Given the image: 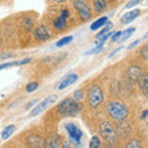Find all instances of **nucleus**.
<instances>
[{
    "mask_svg": "<svg viewBox=\"0 0 148 148\" xmlns=\"http://www.w3.org/2000/svg\"><path fill=\"white\" fill-rule=\"evenodd\" d=\"M106 112L115 121H122V120H125L128 116L130 111L127 109V106L122 103H120V101H110L106 105Z\"/></svg>",
    "mask_w": 148,
    "mask_h": 148,
    "instance_id": "1",
    "label": "nucleus"
},
{
    "mask_svg": "<svg viewBox=\"0 0 148 148\" xmlns=\"http://www.w3.org/2000/svg\"><path fill=\"white\" fill-rule=\"evenodd\" d=\"M82 108H83V105L79 103V101L71 99V98H67L58 104L57 111L61 115H63V116H75L77 114H79Z\"/></svg>",
    "mask_w": 148,
    "mask_h": 148,
    "instance_id": "2",
    "label": "nucleus"
},
{
    "mask_svg": "<svg viewBox=\"0 0 148 148\" xmlns=\"http://www.w3.org/2000/svg\"><path fill=\"white\" fill-rule=\"evenodd\" d=\"M99 132L101 137L104 138V140L108 142L109 146H116L117 142H119V136L116 131H115V128L112 127V125H111L109 121H104L100 123L99 126Z\"/></svg>",
    "mask_w": 148,
    "mask_h": 148,
    "instance_id": "3",
    "label": "nucleus"
},
{
    "mask_svg": "<svg viewBox=\"0 0 148 148\" xmlns=\"http://www.w3.org/2000/svg\"><path fill=\"white\" fill-rule=\"evenodd\" d=\"M88 101H89V105L92 109H98L99 106L103 104L104 94L99 85H92L89 89V92H88Z\"/></svg>",
    "mask_w": 148,
    "mask_h": 148,
    "instance_id": "4",
    "label": "nucleus"
},
{
    "mask_svg": "<svg viewBox=\"0 0 148 148\" xmlns=\"http://www.w3.org/2000/svg\"><path fill=\"white\" fill-rule=\"evenodd\" d=\"M73 5L79 12V16L83 21H88L91 17V10L86 0H73Z\"/></svg>",
    "mask_w": 148,
    "mask_h": 148,
    "instance_id": "5",
    "label": "nucleus"
},
{
    "mask_svg": "<svg viewBox=\"0 0 148 148\" xmlns=\"http://www.w3.org/2000/svg\"><path fill=\"white\" fill-rule=\"evenodd\" d=\"M57 100V96H48V98H46L45 100H42L41 103L36 106V108L31 111V116H37V115H40L41 112H43V111L48 108L51 104H53L54 101Z\"/></svg>",
    "mask_w": 148,
    "mask_h": 148,
    "instance_id": "6",
    "label": "nucleus"
},
{
    "mask_svg": "<svg viewBox=\"0 0 148 148\" xmlns=\"http://www.w3.org/2000/svg\"><path fill=\"white\" fill-rule=\"evenodd\" d=\"M66 130H67V132H68V136L71 140L73 141H75L79 143L80 140H82V136H83V132H82V130L79 127H77L74 123H67L66 125Z\"/></svg>",
    "mask_w": 148,
    "mask_h": 148,
    "instance_id": "7",
    "label": "nucleus"
},
{
    "mask_svg": "<svg viewBox=\"0 0 148 148\" xmlns=\"http://www.w3.org/2000/svg\"><path fill=\"white\" fill-rule=\"evenodd\" d=\"M77 80H78V74H74V73L67 74V75L61 80V83L58 84L57 88H58L59 90H62V89H64V88H67V86H69V85L74 84V83H75Z\"/></svg>",
    "mask_w": 148,
    "mask_h": 148,
    "instance_id": "8",
    "label": "nucleus"
},
{
    "mask_svg": "<svg viewBox=\"0 0 148 148\" xmlns=\"http://www.w3.org/2000/svg\"><path fill=\"white\" fill-rule=\"evenodd\" d=\"M34 35H35V38L37 41H47L51 37L49 32L47 31V29H46L43 25H40L38 27H36Z\"/></svg>",
    "mask_w": 148,
    "mask_h": 148,
    "instance_id": "9",
    "label": "nucleus"
},
{
    "mask_svg": "<svg viewBox=\"0 0 148 148\" xmlns=\"http://www.w3.org/2000/svg\"><path fill=\"white\" fill-rule=\"evenodd\" d=\"M142 74H143V71L138 66H131L127 71V77L132 82H138V79L141 78Z\"/></svg>",
    "mask_w": 148,
    "mask_h": 148,
    "instance_id": "10",
    "label": "nucleus"
},
{
    "mask_svg": "<svg viewBox=\"0 0 148 148\" xmlns=\"http://www.w3.org/2000/svg\"><path fill=\"white\" fill-rule=\"evenodd\" d=\"M141 14V10L140 9H135V10H131V11H128V12H126L125 15H122V17H121V24H130L131 21H133L135 18L140 15Z\"/></svg>",
    "mask_w": 148,
    "mask_h": 148,
    "instance_id": "11",
    "label": "nucleus"
},
{
    "mask_svg": "<svg viewBox=\"0 0 148 148\" xmlns=\"http://www.w3.org/2000/svg\"><path fill=\"white\" fill-rule=\"evenodd\" d=\"M137 83H138V85H140V89L142 90V92L148 99V73L143 72V74L141 75V78L138 79Z\"/></svg>",
    "mask_w": 148,
    "mask_h": 148,
    "instance_id": "12",
    "label": "nucleus"
},
{
    "mask_svg": "<svg viewBox=\"0 0 148 148\" xmlns=\"http://www.w3.org/2000/svg\"><path fill=\"white\" fill-rule=\"evenodd\" d=\"M45 148H63L59 136H52L47 138V141L45 143Z\"/></svg>",
    "mask_w": 148,
    "mask_h": 148,
    "instance_id": "13",
    "label": "nucleus"
},
{
    "mask_svg": "<svg viewBox=\"0 0 148 148\" xmlns=\"http://www.w3.org/2000/svg\"><path fill=\"white\" fill-rule=\"evenodd\" d=\"M53 27L58 31H62L67 27V18H63L62 16H58L56 20L53 21Z\"/></svg>",
    "mask_w": 148,
    "mask_h": 148,
    "instance_id": "14",
    "label": "nucleus"
},
{
    "mask_svg": "<svg viewBox=\"0 0 148 148\" xmlns=\"http://www.w3.org/2000/svg\"><path fill=\"white\" fill-rule=\"evenodd\" d=\"M92 5H94V9L96 12H103L104 10H106V0H92Z\"/></svg>",
    "mask_w": 148,
    "mask_h": 148,
    "instance_id": "15",
    "label": "nucleus"
},
{
    "mask_svg": "<svg viewBox=\"0 0 148 148\" xmlns=\"http://www.w3.org/2000/svg\"><path fill=\"white\" fill-rule=\"evenodd\" d=\"M108 20H109V17H108V16L100 17V18H98V20H96L95 22H92V25L90 26V29H91L92 31L98 30V29H100V27H103L104 25H106V22H108Z\"/></svg>",
    "mask_w": 148,
    "mask_h": 148,
    "instance_id": "16",
    "label": "nucleus"
},
{
    "mask_svg": "<svg viewBox=\"0 0 148 148\" xmlns=\"http://www.w3.org/2000/svg\"><path fill=\"white\" fill-rule=\"evenodd\" d=\"M14 131H15V126H14V125H9V126H6L5 128L3 130L1 138L3 140H8V138H10V136L14 133Z\"/></svg>",
    "mask_w": 148,
    "mask_h": 148,
    "instance_id": "17",
    "label": "nucleus"
},
{
    "mask_svg": "<svg viewBox=\"0 0 148 148\" xmlns=\"http://www.w3.org/2000/svg\"><path fill=\"white\" fill-rule=\"evenodd\" d=\"M112 26H114V25H112V22H110V21H109V22H106L105 27H103V29H101V31L99 32L98 35H96V38L99 40L100 37H103L105 34H108V32H110V30L112 29Z\"/></svg>",
    "mask_w": 148,
    "mask_h": 148,
    "instance_id": "18",
    "label": "nucleus"
},
{
    "mask_svg": "<svg viewBox=\"0 0 148 148\" xmlns=\"http://www.w3.org/2000/svg\"><path fill=\"white\" fill-rule=\"evenodd\" d=\"M72 40H73V36L63 37V38H61L57 43H56V46H57V47H63V46H66V45H69V43H71V42H72Z\"/></svg>",
    "mask_w": 148,
    "mask_h": 148,
    "instance_id": "19",
    "label": "nucleus"
},
{
    "mask_svg": "<svg viewBox=\"0 0 148 148\" xmlns=\"http://www.w3.org/2000/svg\"><path fill=\"white\" fill-rule=\"evenodd\" d=\"M123 148H143L142 145L140 143V141L137 140H130L126 145H125Z\"/></svg>",
    "mask_w": 148,
    "mask_h": 148,
    "instance_id": "20",
    "label": "nucleus"
},
{
    "mask_svg": "<svg viewBox=\"0 0 148 148\" xmlns=\"http://www.w3.org/2000/svg\"><path fill=\"white\" fill-rule=\"evenodd\" d=\"M133 32H135V27H130L128 30H126V31H122V35L123 36H121V38L119 40V42H123L125 40H127L130 36H131Z\"/></svg>",
    "mask_w": 148,
    "mask_h": 148,
    "instance_id": "21",
    "label": "nucleus"
},
{
    "mask_svg": "<svg viewBox=\"0 0 148 148\" xmlns=\"http://www.w3.org/2000/svg\"><path fill=\"white\" fill-rule=\"evenodd\" d=\"M101 143H100V138L98 136H94L91 138V141L89 143V148H100Z\"/></svg>",
    "mask_w": 148,
    "mask_h": 148,
    "instance_id": "22",
    "label": "nucleus"
},
{
    "mask_svg": "<svg viewBox=\"0 0 148 148\" xmlns=\"http://www.w3.org/2000/svg\"><path fill=\"white\" fill-rule=\"evenodd\" d=\"M78 145H79L78 142L73 141V140H69V141L63 142V148H79Z\"/></svg>",
    "mask_w": 148,
    "mask_h": 148,
    "instance_id": "23",
    "label": "nucleus"
},
{
    "mask_svg": "<svg viewBox=\"0 0 148 148\" xmlns=\"http://www.w3.org/2000/svg\"><path fill=\"white\" fill-rule=\"evenodd\" d=\"M140 54H141V57L145 59V61H148V43H146V45L141 48Z\"/></svg>",
    "mask_w": 148,
    "mask_h": 148,
    "instance_id": "24",
    "label": "nucleus"
},
{
    "mask_svg": "<svg viewBox=\"0 0 148 148\" xmlns=\"http://www.w3.org/2000/svg\"><path fill=\"white\" fill-rule=\"evenodd\" d=\"M142 3V0H130V1L125 5V9L126 10H128V9H131V8H135L136 5H138V4H141Z\"/></svg>",
    "mask_w": 148,
    "mask_h": 148,
    "instance_id": "25",
    "label": "nucleus"
},
{
    "mask_svg": "<svg viewBox=\"0 0 148 148\" xmlns=\"http://www.w3.org/2000/svg\"><path fill=\"white\" fill-rule=\"evenodd\" d=\"M103 47H104V45H99L98 43V46H96L95 48H92V49H90V51H88V52H85V54L86 56H89V54H94V53H99L101 49H103Z\"/></svg>",
    "mask_w": 148,
    "mask_h": 148,
    "instance_id": "26",
    "label": "nucleus"
},
{
    "mask_svg": "<svg viewBox=\"0 0 148 148\" xmlns=\"http://www.w3.org/2000/svg\"><path fill=\"white\" fill-rule=\"evenodd\" d=\"M14 66H20V62H9V63L0 64V71H1V69H5V68L14 67Z\"/></svg>",
    "mask_w": 148,
    "mask_h": 148,
    "instance_id": "27",
    "label": "nucleus"
},
{
    "mask_svg": "<svg viewBox=\"0 0 148 148\" xmlns=\"http://www.w3.org/2000/svg\"><path fill=\"white\" fill-rule=\"evenodd\" d=\"M37 88H38V83H36V82L30 83V84H27V86H26V91H29V92L35 91Z\"/></svg>",
    "mask_w": 148,
    "mask_h": 148,
    "instance_id": "28",
    "label": "nucleus"
},
{
    "mask_svg": "<svg viewBox=\"0 0 148 148\" xmlns=\"http://www.w3.org/2000/svg\"><path fill=\"white\" fill-rule=\"evenodd\" d=\"M121 36H122V31H117V32H115V34L112 35L111 40L112 41H119L120 38H121Z\"/></svg>",
    "mask_w": 148,
    "mask_h": 148,
    "instance_id": "29",
    "label": "nucleus"
},
{
    "mask_svg": "<svg viewBox=\"0 0 148 148\" xmlns=\"http://www.w3.org/2000/svg\"><path fill=\"white\" fill-rule=\"evenodd\" d=\"M83 98V91L82 90H75L74 91V100H80Z\"/></svg>",
    "mask_w": 148,
    "mask_h": 148,
    "instance_id": "30",
    "label": "nucleus"
},
{
    "mask_svg": "<svg viewBox=\"0 0 148 148\" xmlns=\"http://www.w3.org/2000/svg\"><path fill=\"white\" fill-rule=\"evenodd\" d=\"M61 16H62L63 18H68V17H69V10H67V9H64V10H62Z\"/></svg>",
    "mask_w": 148,
    "mask_h": 148,
    "instance_id": "31",
    "label": "nucleus"
},
{
    "mask_svg": "<svg viewBox=\"0 0 148 148\" xmlns=\"http://www.w3.org/2000/svg\"><path fill=\"white\" fill-rule=\"evenodd\" d=\"M140 41H141V40H136V41H133L132 43H130V46H128V49H132V48H135L136 46H137L138 43H140Z\"/></svg>",
    "mask_w": 148,
    "mask_h": 148,
    "instance_id": "32",
    "label": "nucleus"
},
{
    "mask_svg": "<svg viewBox=\"0 0 148 148\" xmlns=\"http://www.w3.org/2000/svg\"><path fill=\"white\" fill-rule=\"evenodd\" d=\"M120 51H121V47H119V48H116V49H115V51H112V52H111V53L109 54V58H111V57H114V56H115V54H116L117 52H120Z\"/></svg>",
    "mask_w": 148,
    "mask_h": 148,
    "instance_id": "33",
    "label": "nucleus"
},
{
    "mask_svg": "<svg viewBox=\"0 0 148 148\" xmlns=\"http://www.w3.org/2000/svg\"><path fill=\"white\" fill-rule=\"evenodd\" d=\"M30 61H31V58H24L22 61H20V66H24V64H26V63H30Z\"/></svg>",
    "mask_w": 148,
    "mask_h": 148,
    "instance_id": "34",
    "label": "nucleus"
},
{
    "mask_svg": "<svg viewBox=\"0 0 148 148\" xmlns=\"http://www.w3.org/2000/svg\"><path fill=\"white\" fill-rule=\"evenodd\" d=\"M12 54L10 53H3V56H0V58H9V57H11Z\"/></svg>",
    "mask_w": 148,
    "mask_h": 148,
    "instance_id": "35",
    "label": "nucleus"
},
{
    "mask_svg": "<svg viewBox=\"0 0 148 148\" xmlns=\"http://www.w3.org/2000/svg\"><path fill=\"white\" fill-rule=\"evenodd\" d=\"M36 101H37V100H34V101H31V103H30L29 105L26 106V109H30V108H32V106H34V105L36 104Z\"/></svg>",
    "mask_w": 148,
    "mask_h": 148,
    "instance_id": "36",
    "label": "nucleus"
},
{
    "mask_svg": "<svg viewBox=\"0 0 148 148\" xmlns=\"http://www.w3.org/2000/svg\"><path fill=\"white\" fill-rule=\"evenodd\" d=\"M147 115H148V110H146V111H143V114H142V116H141V117H142V119H145V117L147 116Z\"/></svg>",
    "mask_w": 148,
    "mask_h": 148,
    "instance_id": "37",
    "label": "nucleus"
},
{
    "mask_svg": "<svg viewBox=\"0 0 148 148\" xmlns=\"http://www.w3.org/2000/svg\"><path fill=\"white\" fill-rule=\"evenodd\" d=\"M53 1H56V3H63V1H66V0H53Z\"/></svg>",
    "mask_w": 148,
    "mask_h": 148,
    "instance_id": "38",
    "label": "nucleus"
},
{
    "mask_svg": "<svg viewBox=\"0 0 148 148\" xmlns=\"http://www.w3.org/2000/svg\"><path fill=\"white\" fill-rule=\"evenodd\" d=\"M0 45H1V36H0Z\"/></svg>",
    "mask_w": 148,
    "mask_h": 148,
    "instance_id": "39",
    "label": "nucleus"
},
{
    "mask_svg": "<svg viewBox=\"0 0 148 148\" xmlns=\"http://www.w3.org/2000/svg\"><path fill=\"white\" fill-rule=\"evenodd\" d=\"M36 148H43V147H36Z\"/></svg>",
    "mask_w": 148,
    "mask_h": 148,
    "instance_id": "40",
    "label": "nucleus"
},
{
    "mask_svg": "<svg viewBox=\"0 0 148 148\" xmlns=\"http://www.w3.org/2000/svg\"><path fill=\"white\" fill-rule=\"evenodd\" d=\"M109 1H114V0H109Z\"/></svg>",
    "mask_w": 148,
    "mask_h": 148,
    "instance_id": "41",
    "label": "nucleus"
},
{
    "mask_svg": "<svg viewBox=\"0 0 148 148\" xmlns=\"http://www.w3.org/2000/svg\"><path fill=\"white\" fill-rule=\"evenodd\" d=\"M105 148H110V147H109V146H108V147H105Z\"/></svg>",
    "mask_w": 148,
    "mask_h": 148,
    "instance_id": "42",
    "label": "nucleus"
},
{
    "mask_svg": "<svg viewBox=\"0 0 148 148\" xmlns=\"http://www.w3.org/2000/svg\"><path fill=\"white\" fill-rule=\"evenodd\" d=\"M147 20H148V17H147Z\"/></svg>",
    "mask_w": 148,
    "mask_h": 148,
    "instance_id": "43",
    "label": "nucleus"
}]
</instances>
